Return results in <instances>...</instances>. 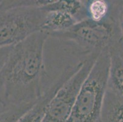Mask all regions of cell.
Listing matches in <instances>:
<instances>
[{
    "label": "cell",
    "instance_id": "3",
    "mask_svg": "<svg viewBox=\"0 0 123 122\" xmlns=\"http://www.w3.org/2000/svg\"><path fill=\"white\" fill-rule=\"evenodd\" d=\"M46 0L0 1V48L14 46L41 27L46 12L41 6Z\"/></svg>",
    "mask_w": 123,
    "mask_h": 122
},
{
    "label": "cell",
    "instance_id": "10",
    "mask_svg": "<svg viewBox=\"0 0 123 122\" xmlns=\"http://www.w3.org/2000/svg\"><path fill=\"white\" fill-rule=\"evenodd\" d=\"M41 8L45 12L59 11L66 12L72 15L77 23L87 19L84 0H47Z\"/></svg>",
    "mask_w": 123,
    "mask_h": 122
},
{
    "label": "cell",
    "instance_id": "15",
    "mask_svg": "<svg viewBox=\"0 0 123 122\" xmlns=\"http://www.w3.org/2000/svg\"><path fill=\"white\" fill-rule=\"evenodd\" d=\"M6 109H7V108H4V107H0V113L1 112L4 111V110H6Z\"/></svg>",
    "mask_w": 123,
    "mask_h": 122
},
{
    "label": "cell",
    "instance_id": "12",
    "mask_svg": "<svg viewBox=\"0 0 123 122\" xmlns=\"http://www.w3.org/2000/svg\"><path fill=\"white\" fill-rule=\"evenodd\" d=\"M34 105H25L7 108L0 113V122H17Z\"/></svg>",
    "mask_w": 123,
    "mask_h": 122
},
{
    "label": "cell",
    "instance_id": "4",
    "mask_svg": "<svg viewBox=\"0 0 123 122\" xmlns=\"http://www.w3.org/2000/svg\"><path fill=\"white\" fill-rule=\"evenodd\" d=\"M109 66L110 50L105 49L98 56L83 83L67 122H100Z\"/></svg>",
    "mask_w": 123,
    "mask_h": 122
},
{
    "label": "cell",
    "instance_id": "7",
    "mask_svg": "<svg viewBox=\"0 0 123 122\" xmlns=\"http://www.w3.org/2000/svg\"><path fill=\"white\" fill-rule=\"evenodd\" d=\"M107 87L123 95V42L110 50Z\"/></svg>",
    "mask_w": 123,
    "mask_h": 122
},
{
    "label": "cell",
    "instance_id": "1",
    "mask_svg": "<svg viewBox=\"0 0 123 122\" xmlns=\"http://www.w3.org/2000/svg\"><path fill=\"white\" fill-rule=\"evenodd\" d=\"M49 37L38 31L13 46L0 72V104L5 108L34 105L43 95V50Z\"/></svg>",
    "mask_w": 123,
    "mask_h": 122
},
{
    "label": "cell",
    "instance_id": "17",
    "mask_svg": "<svg viewBox=\"0 0 123 122\" xmlns=\"http://www.w3.org/2000/svg\"><path fill=\"white\" fill-rule=\"evenodd\" d=\"M0 1H1V0H0Z\"/></svg>",
    "mask_w": 123,
    "mask_h": 122
},
{
    "label": "cell",
    "instance_id": "11",
    "mask_svg": "<svg viewBox=\"0 0 123 122\" xmlns=\"http://www.w3.org/2000/svg\"><path fill=\"white\" fill-rule=\"evenodd\" d=\"M115 1L87 0L85 1L87 19L96 22H104L111 16Z\"/></svg>",
    "mask_w": 123,
    "mask_h": 122
},
{
    "label": "cell",
    "instance_id": "5",
    "mask_svg": "<svg viewBox=\"0 0 123 122\" xmlns=\"http://www.w3.org/2000/svg\"><path fill=\"white\" fill-rule=\"evenodd\" d=\"M97 58H91L83 62L76 71L50 100L41 122H67L74 104Z\"/></svg>",
    "mask_w": 123,
    "mask_h": 122
},
{
    "label": "cell",
    "instance_id": "2",
    "mask_svg": "<svg viewBox=\"0 0 123 122\" xmlns=\"http://www.w3.org/2000/svg\"><path fill=\"white\" fill-rule=\"evenodd\" d=\"M122 1H115L111 16L104 22L86 19L76 23L64 32L50 37L72 46V51L81 61L97 58L103 50H110L123 43L119 28V13Z\"/></svg>",
    "mask_w": 123,
    "mask_h": 122
},
{
    "label": "cell",
    "instance_id": "13",
    "mask_svg": "<svg viewBox=\"0 0 123 122\" xmlns=\"http://www.w3.org/2000/svg\"><path fill=\"white\" fill-rule=\"evenodd\" d=\"M13 46H14L0 48V72L1 71L2 69L7 61Z\"/></svg>",
    "mask_w": 123,
    "mask_h": 122
},
{
    "label": "cell",
    "instance_id": "16",
    "mask_svg": "<svg viewBox=\"0 0 123 122\" xmlns=\"http://www.w3.org/2000/svg\"><path fill=\"white\" fill-rule=\"evenodd\" d=\"M0 107H4V106H3L2 105H1V104H0Z\"/></svg>",
    "mask_w": 123,
    "mask_h": 122
},
{
    "label": "cell",
    "instance_id": "14",
    "mask_svg": "<svg viewBox=\"0 0 123 122\" xmlns=\"http://www.w3.org/2000/svg\"><path fill=\"white\" fill-rule=\"evenodd\" d=\"M119 28H120L121 34L122 38H123V4H122L121 7L120 13H119Z\"/></svg>",
    "mask_w": 123,
    "mask_h": 122
},
{
    "label": "cell",
    "instance_id": "8",
    "mask_svg": "<svg viewBox=\"0 0 123 122\" xmlns=\"http://www.w3.org/2000/svg\"><path fill=\"white\" fill-rule=\"evenodd\" d=\"M100 122H123V95L107 87Z\"/></svg>",
    "mask_w": 123,
    "mask_h": 122
},
{
    "label": "cell",
    "instance_id": "9",
    "mask_svg": "<svg viewBox=\"0 0 123 122\" xmlns=\"http://www.w3.org/2000/svg\"><path fill=\"white\" fill-rule=\"evenodd\" d=\"M77 23L75 19L66 12L59 11L46 12L41 27V31L49 37L52 34L64 32Z\"/></svg>",
    "mask_w": 123,
    "mask_h": 122
},
{
    "label": "cell",
    "instance_id": "6",
    "mask_svg": "<svg viewBox=\"0 0 123 122\" xmlns=\"http://www.w3.org/2000/svg\"><path fill=\"white\" fill-rule=\"evenodd\" d=\"M75 69L71 66H68L55 82L43 92L42 97L19 118L17 122H41L45 111L52 98L60 87L75 73Z\"/></svg>",
    "mask_w": 123,
    "mask_h": 122
}]
</instances>
